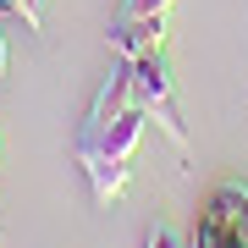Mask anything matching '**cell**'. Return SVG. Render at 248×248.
Masks as SVG:
<instances>
[{
  "label": "cell",
  "mask_w": 248,
  "mask_h": 248,
  "mask_svg": "<svg viewBox=\"0 0 248 248\" xmlns=\"http://www.w3.org/2000/svg\"><path fill=\"white\" fill-rule=\"evenodd\" d=\"M0 11H11V17H22L28 28L45 22V0H0Z\"/></svg>",
  "instance_id": "5"
},
{
  "label": "cell",
  "mask_w": 248,
  "mask_h": 248,
  "mask_svg": "<svg viewBox=\"0 0 248 248\" xmlns=\"http://www.w3.org/2000/svg\"><path fill=\"white\" fill-rule=\"evenodd\" d=\"M122 66H127V94H133V105L149 116L177 149H187V122H182V105H177V78H171L166 50H149V55H138V61H122Z\"/></svg>",
  "instance_id": "2"
},
{
  "label": "cell",
  "mask_w": 248,
  "mask_h": 248,
  "mask_svg": "<svg viewBox=\"0 0 248 248\" xmlns=\"http://www.w3.org/2000/svg\"><path fill=\"white\" fill-rule=\"evenodd\" d=\"M0 72H6V33H0Z\"/></svg>",
  "instance_id": "8"
},
{
  "label": "cell",
  "mask_w": 248,
  "mask_h": 248,
  "mask_svg": "<svg viewBox=\"0 0 248 248\" xmlns=\"http://www.w3.org/2000/svg\"><path fill=\"white\" fill-rule=\"evenodd\" d=\"M105 45L116 50V61H138L166 45V17H116V28L105 33Z\"/></svg>",
  "instance_id": "4"
},
{
  "label": "cell",
  "mask_w": 248,
  "mask_h": 248,
  "mask_svg": "<svg viewBox=\"0 0 248 248\" xmlns=\"http://www.w3.org/2000/svg\"><path fill=\"white\" fill-rule=\"evenodd\" d=\"M187 248H248V187H237V182L215 187Z\"/></svg>",
  "instance_id": "3"
},
{
  "label": "cell",
  "mask_w": 248,
  "mask_h": 248,
  "mask_svg": "<svg viewBox=\"0 0 248 248\" xmlns=\"http://www.w3.org/2000/svg\"><path fill=\"white\" fill-rule=\"evenodd\" d=\"M143 127H149V116L127 94V66H116L99 83L94 105L78 127V143H72V155H78V166H83V177H89L99 204H110L127 187V166H133V149H138Z\"/></svg>",
  "instance_id": "1"
},
{
  "label": "cell",
  "mask_w": 248,
  "mask_h": 248,
  "mask_svg": "<svg viewBox=\"0 0 248 248\" xmlns=\"http://www.w3.org/2000/svg\"><path fill=\"white\" fill-rule=\"evenodd\" d=\"M166 11H171V0H127L122 17H166Z\"/></svg>",
  "instance_id": "6"
},
{
  "label": "cell",
  "mask_w": 248,
  "mask_h": 248,
  "mask_svg": "<svg viewBox=\"0 0 248 248\" xmlns=\"http://www.w3.org/2000/svg\"><path fill=\"white\" fill-rule=\"evenodd\" d=\"M143 248H182V237H177L171 226H155V232H149V243H143Z\"/></svg>",
  "instance_id": "7"
}]
</instances>
